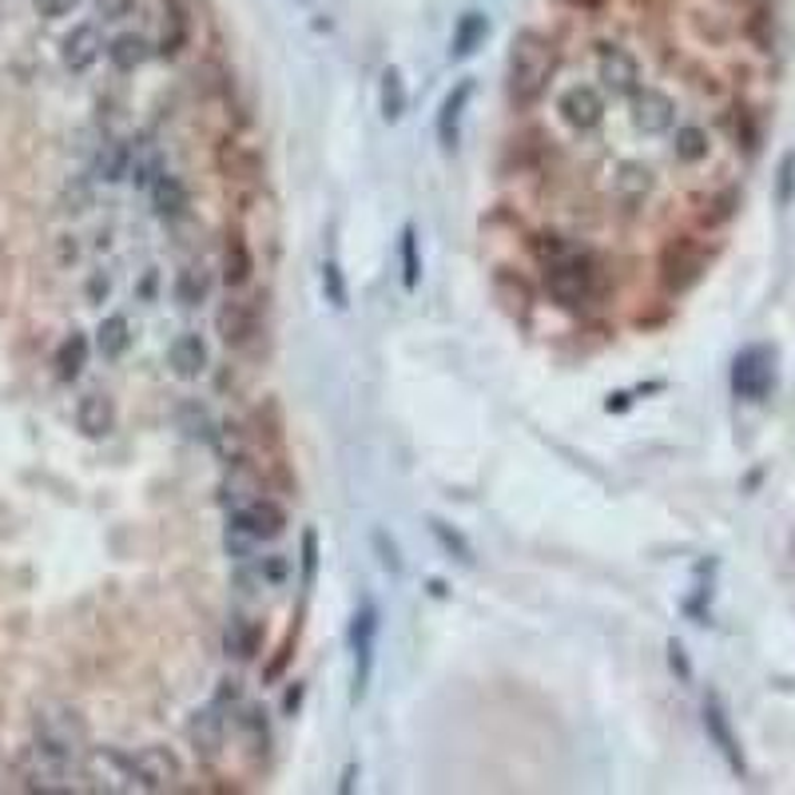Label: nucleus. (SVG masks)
<instances>
[{
	"label": "nucleus",
	"mask_w": 795,
	"mask_h": 795,
	"mask_svg": "<svg viewBox=\"0 0 795 795\" xmlns=\"http://www.w3.org/2000/svg\"><path fill=\"white\" fill-rule=\"evenodd\" d=\"M379 628H382V613L374 596H362V605L351 616V701L362 704L374 681V648H379Z\"/></svg>",
	"instance_id": "2"
},
{
	"label": "nucleus",
	"mask_w": 795,
	"mask_h": 795,
	"mask_svg": "<svg viewBox=\"0 0 795 795\" xmlns=\"http://www.w3.org/2000/svg\"><path fill=\"white\" fill-rule=\"evenodd\" d=\"M77 430L92 442L108 437L115 430V402L108 394H84L77 406Z\"/></svg>",
	"instance_id": "15"
},
{
	"label": "nucleus",
	"mask_w": 795,
	"mask_h": 795,
	"mask_svg": "<svg viewBox=\"0 0 795 795\" xmlns=\"http://www.w3.org/2000/svg\"><path fill=\"white\" fill-rule=\"evenodd\" d=\"M370 550H374V557H379V565L386 568L390 577H402V553H398V545H394V537H390L386 530H374L370 533Z\"/></svg>",
	"instance_id": "36"
},
{
	"label": "nucleus",
	"mask_w": 795,
	"mask_h": 795,
	"mask_svg": "<svg viewBox=\"0 0 795 795\" xmlns=\"http://www.w3.org/2000/svg\"><path fill=\"white\" fill-rule=\"evenodd\" d=\"M557 44L550 37H541L537 29H521L510 44V72H505L510 100L517 108H533L557 80Z\"/></svg>",
	"instance_id": "1"
},
{
	"label": "nucleus",
	"mask_w": 795,
	"mask_h": 795,
	"mask_svg": "<svg viewBox=\"0 0 795 795\" xmlns=\"http://www.w3.org/2000/svg\"><path fill=\"white\" fill-rule=\"evenodd\" d=\"M84 0H37V12L44 20H60V17H68V12H77Z\"/></svg>",
	"instance_id": "41"
},
{
	"label": "nucleus",
	"mask_w": 795,
	"mask_h": 795,
	"mask_svg": "<svg viewBox=\"0 0 795 795\" xmlns=\"http://www.w3.org/2000/svg\"><path fill=\"white\" fill-rule=\"evenodd\" d=\"M704 732H708L712 748L724 756V764L732 767V776H744L748 772V764H744V748H739V736L736 728H732V716L728 708H724V701H719L716 692H708V701H704Z\"/></svg>",
	"instance_id": "6"
},
{
	"label": "nucleus",
	"mask_w": 795,
	"mask_h": 795,
	"mask_svg": "<svg viewBox=\"0 0 795 795\" xmlns=\"http://www.w3.org/2000/svg\"><path fill=\"white\" fill-rule=\"evenodd\" d=\"M128 346H132V322L123 319V314H108L100 322V331H95V351L104 354L108 362H115L128 354Z\"/></svg>",
	"instance_id": "28"
},
{
	"label": "nucleus",
	"mask_w": 795,
	"mask_h": 795,
	"mask_svg": "<svg viewBox=\"0 0 795 795\" xmlns=\"http://www.w3.org/2000/svg\"><path fill=\"white\" fill-rule=\"evenodd\" d=\"M188 736H191V744H195L199 756L215 759L219 752H223V744H228V719L219 716V708L195 712L188 724Z\"/></svg>",
	"instance_id": "16"
},
{
	"label": "nucleus",
	"mask_w": 795,
	"mask_h": 795,
	"mask_svg": "<svg viewBox=\"0 0 795 795\" xmlns=\"http://www.w3.org/2000/svg\"><path fill=\"white\" fill-rule=\"evenodd\" d=\"M211 283H208V271L203 266H183L180 275H175V299H180L183 306H199L203 299H208Z\"/></svg>",
	"instance_id": "33"
},
{
	"label": "nucleus",
	"mask_w": 795,
	"mask_h": 795,
	"mask_svg": "<svg viewBox=\"0 0 795 795\" xmlns=\"http://www.w3.org/2000/svg\"><path fill=\"white\" fill-rule=\"evenodd\" d=\"M132 764H135V776H140L143 792H171V787L183 779L180 756H175L171 748H163V744H148V748H140L132 756Z\"/></svg>",
	"instance_id": "8"
},
{
	"label": "nucleus",
	"mask_w": 795,
	"mask_h": 795,
	"mask_svg": "<svg viewBox=\"0 0 795 795\" xmlns=\"http://www.w3.org/2000/svg\"><path fill=\"white\" fill-rule=\"evenodd\" d=\"M108 60H112L115 72H135L152 60V40L143 37V32H120V37L108 40Z\"/></svg>",
	"instance_id": "22"
},
{
	"label": "nucleus",
	"mask_w": 795,
	"mask_h": 795,
	"mask_svg": "<svg viewBox=\"0 0 795 795\" xmlns=\"http://www.w3.org/2000/svg\"><path fill=\"white\" fill-rule=\"evenodd\" d=\"M596 77H601V84L613 95H628L633 100L641 92V64L621 44H601V52H596Z\"/></svg>",
	"instance_id": "7"
},
{
	"label": "nucleus",
	"mask_w": 795,
	"mask_h": 795,
	"mask_svg": "<svg viewBox=\"0 0 795 795\" xmlns=\"http://www.w3.org/2000/svg\"><path fill=\"white\" fill-rule=\"evenodd\" d=\"M303 585L311 588L314 585V577H319V533L314 530H303Z\"/></svg>",
	"instance_id": "39"
},
{
	"label": "nucleus",
	"mask_w": 795,
	"mask_h": 795,
	"mask_svg": "<svg viewBox=\"0 0 795 795\" xmlns=\"http://www.w3.org/2000/svg\"><path fill=\"white\" fill-rule=\"evenodd\" d=\"M398 263H402V286L417 291V283H422V246H417L414 223H406L402 235H398Z\"/></svg>",
	"instance_id": "31"
},
{
	"label": "nucleus",
	"mask_w": 795,
	"mask_h": 795,
	"mask_svg": "<svg viewBox=\"0 0 795 795\" xmlns=\"http://www.w3.org/2000/svg\"><path fill=\"white\" fill-rule=\"evenodd\" d=\"M430 533H434L437 550H442L450 561H457L462 568H474L477 565L474 545H470V537H465L457 525H450V521H442V517H430Z\"/></svg>",
	"instance_id": "25"
},
{
	"label": "nucleus",
	"mask_w": 795,
	"mask_h": 795,
	"mask_svg": "<svg viewBox=\"0 0 795 795\" xmlns=\"http://www.w3.org/2000/svg\"><path fill=\"white\" fill-rule=\"evenodd\" d=\"M712 152V140L708 132H704L701 123H684V128H676L673 135V155L681 163H688V168H696V163H704Z\"/></svg>",
	"instance_id": "29"
},
{
	"label": "nucleus",
	"mask_w": 795,
	"mask_h": 795,
	"mask_svg": "<svg viewBox=\"0 0 795 795\" xmlns=\"http://www.w3.org/2000/svg\"><path fill=\"white\" fill-rule=\"evenodd\" d=\"M470 100H474V80L465 77L457 80L450 92H445L442 108H437V143H442V152H454L457 140H462V115L465 108H470Z\"/></svg>",
	"instance_id": "12"
},
{
	"label": "nucleus",
	"mask_w": 795,
	"mask_h": 795,
	"mask_svg": "<svg viewBox=\"0 0 795 795\" xmlns=\"http://www.w3.org/2000/svg\"><path fill=\"white\" fill-rule=\"evenodd\" d=\"M633 123L644 135H664L676 123V104L661 88H641L633 95Z\"/></svg>",
	"instance_id": "14"
},
{
	"label": "nucleus",
	"mask_w": 795,
	"mask_h": 795,
	"mask_svg": "<svg viewBox=\"0 0 795 795\" xmlns=\"http://www.w3.org/2000/svg\"><path fill=\"white\" fill-rule=\"evenodd\" d=\"M406 104H410L406 77H402V68L390 64L386 72H382V84H379V112H382V120L398 123L402 115H406Z\"/></svg>",
	"instance_id": "26"
},
{
	"label": "nucleus",
	"mask_w": 795,
	"mask_h": 795,
	"mask_svg": "<svg viewBox=\"0 0 795 795\" xmlns=\"http://www.w3.org/2000/svg\"><path fill=\"white\" fill-rule=\"evenodd\" d=\"M152 211L160 219H183L191 208V195H188V183L180 175H171V171H160L152 180Z\"/></svg>",
	"instance_id": "19"
},
{
	"label": "nucleus",
	"mask_w": 795,
	"mask_h": 795,
	"mask_svg": "<svg viewBox=\"0 0 795 795\" xmlns=\"http://www.w3.org/2000/svg\"><path fill=\"white\" fill-rule=\"evenodd\" d=\"M140 9V0H95V12L104 20H123Z\"/></svg>",
	"instance_id": "40"
},
{
	"label": "nucleus",
	"mask_w": 795,
	"mask_h": 795,
	"mask_svg": "<svg viewBox=\"0 0 795 795\" xmlns=\"http://www.w3.org/2000/svg\"><path fill=\"white\" fill-rule=\"evenodd\" d=\"M772 382H776V354L764 342L744 346L732 362V394L744 402H764L772 394Z\"/></svg>",
	"instance_id": "5"
},
{
	"label": "nucleus",
	"mask_w": 795,
	"mask_h": 795,
	"mask_svg": "<svg viewBox=\"0 0 795 795\" xmlns=\"http://www.w3.org/2000/svg\"><path fill=\"white\" fill-rule=\"evenodd\" d=\"M235 728L239 736L246 739V748L255 752V756H266V748H271V728H266V712L259 708V704H239L235 708Z\"/></svg>",
	"instance_id": "27"
},
{
	"label": "nucleus",
	"mask_w": 795,
	"mask_h": 795,
	"mask_svg": "<svg viewBox=\"0 0 795 795\" xmlns=\"http://www.w3.org/2000/svg\"><path fill=\"white\" fill-rule=\"evenodd\" d=\"M322 294H326V303L334 311H346L351 306V291H346V275H342L339 259H326L322 263Z\"/></svg>",
	"instance_id": "34"
},
{
	"label": "nucleus",
	"mask_w": 795,
	"mask_h": 795,
	"mask_svg": "<svg viewBox=\"0 0 795 795\" xmlns=\"http://www.w3.org/2000/svg\"><path fill=\"white\" fill-rule=\"evenodd\" d=\"M557 112L568 128H577V132H593V128H601V120H605V95L596 92L593 84H573V88L561 92Z\"/></svg>",
	"instance_id": "10"
},
{
	"label": "nucleus",
	"mask_w": 795,
	"mask_h": 795,
	"mask_svg": "<svg viewBox=\"0 0 795 795\" xmlns=\"http://www.w3.org/2000/svg\"><path fill=\"white\" fill-rule=\"evenodd\" d=\"M219 168L228 171V180H246V175H251V155H246L235 140L219 143Z\"/></svg>",
	"instance_id": "37"
},
{
	"label": "nucleus",
	"mask_w": 795,
	"mask_h": 795,
	"mask_svg": "<svg viewBox=\"0 0 795 795\" xmlns=\"http://www.w3.org/2000/svg\"><path fill=\"white\" fill-rule=\"evenodd\" d=\"M668 664H673V673L681 676V681H692V664L681 641H668Z\"/></svg>",
	"instance_id": "42"
},
{
	"label": "nucleus",
	"mask_w": 795,
	"mask_h": 795,
	"mask_svg": "<svg viewBox=\"0 0 795 795\" xmlns=\"http://www.w3.org/2000/svg\"><path fill=\"white\" fill-rule=\"evenodd\" d=\"M568 9H581V12H596V9H605L608 0H565Z\"/></svg>",
	"instance_id": "46"
},
{
	"label": "nucleus",
	"mask_w": 795,
	"mask_h": 795,
	"mask_svg": "<svg viewBox=\"0 0 795 795\" xmlns=\"http://www.w3.org/2000/svg\"><path fill=\"white\" fill-rule=\"evenodd\" d=\"M704 266H708V255H704V246L688 235H676L664 243L661 251V283L668 294H684L688 286L701 283Z\"/></svg>",
	"instance_id": "4"
},
{
	"label": "nucleus",
	"mask_w": 795,
	"mask_h": 795,
	"mask_svg": "<svg viewBox=\"0 0 795 795\" xmlns=\"http://www.w3.org/2000/svg\"><path fill=\"white\" fill-rule=\"evenodd\" d=\"M215 334L228 342V346H235V351H246L251 339L259 334L255 306L243 303V299H228V303L215 311Z\"/></svg>",
	"instance_id": "13"
},
{
	"label": "nucleus",
	"mask_w": 795,
	"mask_h": 795,
	"mask_svg": "<svg viewBox=\"0 0 795 795\" xmlns=\"http://www.w3.org/2000/svg\"><path fill=\"white\" fill-rule=\"evenodd\" d=\"M795 199V152H787L779 160V183H776V203L779 208H792Z\"/></svg>",
	"instance_id": "38"
},
{
	"label": "nucleus",
	"mask_w": 795,
	"mask_h": 795,
	"mask_svg": "<svg viewBox=\"0 0 795 795\" xmlns=\"http://www.w3.org/2000/svg\"><path fill=\"white\" fill-rule=\"evenodd\" d=\"M191 4L195 0H163L168 9V24H163V40H160V57H180L191 40Z\"/></svg>",
	"instance_id": "23"
},
{
	"label": "nucleus",
	"mask_w": 795,
	"mask_h": 795,
	"mask_svg": "<svg viewBox=\"0 0 795 795\" xmlns=\"http://www.w3.org/2000/svg\"><path fill=\"white\" fill-rule=\"evenodd\" d=\"M593 286H596V271L588 259L568 255L561 263L545 266V291L557 306L565 311H585L593 303Z\"/></svg>",
	"instance_id": "3"
},
{
	"label": "nucleus",
	"mask_w": 795,
	"mask_h": 795,
	"mask_svg": "<svg viewBox=\"0 0 795 795\" xmlns=\"http://www.w3.org/2000/svg\"><path fill=\"white\" fill-rule=\"evenodd\" d=\"M168 362L180 379H199L208 370V342L199 339L195 331H183L180 339L168 346Z\"/></svg>",
	"instance_id": "20"
},
{
	"label": "nucleus",
	"mask_w": 795,
	"mask_h": 795,
	"mask_svg": "<svg viewBox=\"0 0 795 795\" xmlns=\"http://www.w3.org/2000/svg\"><path fill=\"white\" fill-rule=\"evenodd\" d=\"M530 251H533V259H537L541 266H553V263H561V259L573 255V251H568V243L557 235V231H541V235H533L530 239Z\"/></svg>",
	"instance_id": "35"
},
{
	"label": "nucleus",
	"mask_w": 795,
	"mask_h": 795,
	"mask_svg": "<svg viewBox=\"0 0 795 795\" xmlns=\"http://www.w3.org/2000/svg\"><path fill=\"white\" fill-rule=\"evenodd\" d=\"M88 339L80 331H72L64 342H60V351H57V379L60 382H77L80 374H84V366H88Z\"/></svg>",
	"instance_id": "30"
},
{
	"label": "nucleus",
	"mask_w": 795,
	"mask_h": 795,
	"mask_svg": "<svg viewBox=\"0 0 795 795\" xmlns=\"http://www.w3.org/2000/svg\"><path fill=\"white\" fill-rule=\"evenodd\" d=\"M231 521H235L243 533H251L255 541H275V537H283V530H286L283 505L271 502V497H255V502L239 505Z\"/></svg>",
	"instance_id": "11"
},
{
	"label": "nucleus",
	"mask_w": 795,
	"mask_h": 795,
	"mask_svg": "<svg viewBox=\"0 0 795 795\" xmlns=\"http://www.w3.org/2000/svg\"><path fill=\"white\" fill-rule=\"evenodd\" d=\"M255 275V255H251V243L239 228H231L223 235V283L228 286H243Z\"/></svg>",
	"instance_id": "17"
},
{
	"label": "nucleus",
	"mask_w": 795,
	"mask_h": 795,
	"mask_svg": "<svg viewBox=\"0 0 795 795\" xmlns=\"http://www.w3.org/2000/svg\"><path fill=\"white\" fill-rule=\"evenodd\" d=\"M291 644H294V633L283 641V648H279V656H275V661H271V664H266V668H263V681H266V684H271V681H279V676H283L286 661H291Z\"/></svg>",
	"instance_id": "43"
},
{
	"label": "nucleus",
	"mask_w": 795,
	"mask_h": 795,
	"mask_svg": "<svg viewBox=\"0 0 795 795\" xmlns=\"http://www.w3.org/2000/svg\"><path fill=\"white\" fill-rule=\"evenodd\" d=\"M104 52H108V40H104V32H100V24H92V20L72 24V29L64 32V40H60V60H64V68L68 72H77V77L88 72Z\"/></svg>",
	"instance_id": "9"
},
{
	"label": "nucleus",
	"mask_w": 795,
	"mask_h": 795,
	"mask_svg": "<svg viewBox=\"0 0 795 795\" xmlns=\"http://www.w3.org/2000/svg\"><path fill=\"white\" fill-rule=\"evenodd\" d=\"M263 573H266L271 581H283V577H286V561H283V557H266V561H263Z\"/></svg>",
	"instance_id": "44"
},
{
	"label": "nucleus",
	"mask_w": 795,
	"mask_h": 795,
	"mask_svg": "<svg viewBox=\"0 0 795 795\" xmlns=\"http://www.w3.org/2000/svg\"><path fill=\"white\" fill-rule=\"evenodd\" d=\"M354 776H359V764H346V772H342V784H339L342 795L354 792Z\"/></svg>",
	"instance_id": "47"
},
{
	"label": "nucleus",
	"mask_w": 795,
	"mask_h": 795,
	"mask_svg": "<svg viewBox=\"0 0 795 795\" xmlns=\"http://www.w3.org/2000/svg\"><path fill=\"white\" fill-rule=\"evenodd\" d=\"M259 641H263V628H259V621H251V616H231L228 621V633H223V648H228V656H235V661H255L259 656Z\"/></svg>",
	"instance_id": "24"
},
{
	"label": "nucleus",
	"mask_w": 795,
	"mask_h": 795,
	"mask_svg": "<svg viewBox=\"0 0 795 795\" xmlns=\"http://www.w3.org/2000/svg\"><path fill=\"white\" fill-rule=\"evenodd\" d=\"M132 171V148L123 140H108L104 148H100V155H95V175L104 183H115L123 180Z\"/></svg>",
	"instance_id": "32"
},
{
	"label": "nucleus",
	"mask_w": 795,
	"mask_h": 795,
	"mask_svg": "<svg viewBox=\"0 0 795 795\" xmlns=\"http://www.w3.org/2000/svg\"><path fill=\"white\" fill-rule=\"evenodd\" d=\"M299 704H303V684H294L291 692H286V701H283V712L286 716H294L299 712Z\"/></svg>",
	"instance_id": "45"
},
{
	"label": "nucleus",
	"mask_w": 795,
	"mask_h": 795,
	"mask_svg": "<svg viewBox=\"0 0 795 795\" xmlns=\"http://www.w3.org/2000/svg\"><path fill=\"white\" fill-rule=\"evenodd\" d=\"M485 40H490V17L477 9H465L454 24V37H450V60H470Z\"/></svg>",
	"instance_id": "18"
},
{
	"label": "nucleus",
	"mask_w": 795,
	"mask_h": 795,
	"mask_svg": "<svg viewBox=\"0 0 795 795\" xmlns=\"http://www.w3.org/2000/svg\"><path fill=\"white\" fill-rule=\"evenodd\" d=\"M613 195L621 208L636 211L644 199L653 195V171L644 168V163H621V171H616V180H613Z\"/></svg>",
	"instance_id": "21"
}]
</instances>
